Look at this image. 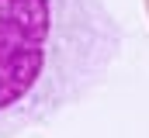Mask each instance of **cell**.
<instances>
[{
	"mask_svg": "<svg viewBox=\"0 0 149 138\" xmlns=\"http://www.w3.org/2000/svg\"><path fill=\"white\" fill-rule=\"evenodd\" d=\"M142 3H146V14H149V0H142Z\"/></svg>",
	"mask_w": 149,
	"mask_h": 138,
	"instance_id": "7a4b0ae2",
	"label": "cell"
},
{
	"mask_svg": "<svg viewBox=\"0 0 149 138\" xmlns=\"http://www.w3.org/2000/svg\"><path fill=\"white\" fill-rule=\"evenodd\" d=\"M118 48L101 0H0V135L45 124L90 93Z\"/></svg>",
	"mask_w": 149,
	"mask_h": 138,
	"instance_id": "6da1fadb",
	"label": "cell"
}]
</instances>
